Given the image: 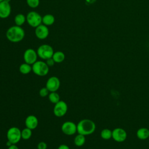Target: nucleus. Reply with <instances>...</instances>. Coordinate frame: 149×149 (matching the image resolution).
<instances>
[{"label": "nucleus", "instance_id": "nucleus-1", "mask_svg": "<svg viewBox=\"0 0 149 149\" xmlns=\"http://www.w3.org/2000/svg\"><path fill=\"white\" fill-rule=\"evenodd\" d=\"M25 36V32L21 26H13L10 27L6 32V38L12 42H19L23 40Z\"/></svg>", "mask_w": 149, "mask_h": 149}, {"label": "nucleus", "instance_id": "nucleus-2", "mask_svg": "<svg viewBox=\"0 0 149 149\" xmlns=\"http://www.w3.org/2000/svg\"><path fill=\"white\" fill-rule=\"evenodd\" d=\"M95 123L89 119H83L77 124V132L84 136L93 134L95 132Z\"/></svg>", "mask_w": 149, "mask_h": 149}, {"label": "nucleus", "instance_id": "nucleus-3", "mask_svg": "<svg viewBox=\"0 0 149 149\" xmlns=\"http://www.w3.org/2000/svg\"><path fill=\"white\" fill-rule=\"evenodd\" d=\"M31 66L32 71L37 76H44L49 72V66L45 62L42 61H37Z\"/></svg>", "mask_w": 149, "mask_h": 149}, {"label": "nucleus", "instance_id": "nucleus-4", "mask_svg": "<svg viewBox=\"0 0 149 149\" xmlns=\"http://www.w3.org/2000/svg\"><path fill=\"white\" fill-rule=\"evenodd\" d=\"M38 56L44 60H47L52 57L54 53L53 48L48 44L41 45L37 50Z\"/></svg>", "mask_w": 149, "mask_h": 149}, {"label": "nucleus", "instance_id": "nucleus-5", "mask_svg": "<svg viewBox=\"0 0 149 149\" xmlns=\"http://www.w3.org/2000/svg\"><path fill=\"white\" fill-rule=\"evenodd\" d=\"M26 22L29 26L36 28L42 24V16L36 11H30L26 15Z\"/></svg>", "mask_w": 149, "mask_h": 149}, {"label": "nucleus", "instance_id": "nucleus-6", "mask_svg": "<svg viewBox=\"0 0 149 149\" xmlns=\"http://www.w3.org/2000/svg\"><path fill=\"white\" fill-rule=\"evenodd\" d=\"M6 137L8 141L13 144H16L22 139L21 130L17 127H11L7 131Z\"/></svg>", "mask_w": 149, "mask_h": 149}, {"label": "nucleus", "instance_id": "nucleus-7", "mask_svg": "<svg viewBox=\"0 0 149 149\" xmlns=\"http://www.w3.org/2000/svg\"><path fill=\"white\" fill-rule=\"evenodd\" d=\"M68 108L67 104L65 101L60 100L59 102L55 104L53 112L56 116L62 117L66 113Z\"/></svg>", "mask_w": 149, "mask_h": 149}, {"label": "nucleus", "instance_id": "nucleus-8", "mask_svg": "<svg viewBox=\"0 0 149 149\" xmlns=\"http://www.w3.org/2000/svg\"><path fill=\"white\" fill-rule=\"evenodd\" d=\"M38 55L37 51L32 48L27 49L23 54V59L25 63L32 65L37 61Z\"/></svg>", "mask_w": 149, "mask_h": 149}, {"label": "nucleus", "instance_id": "nucleus-9", "mask_svg": "<svg viewBox=\"0 0 149 149\" xmlns=\"http://www.w3.org/2000/svg\"><path fill=\"white\" fill-rule=\"evenodd\" d=\"M61 130L66 135H73L77 132V125L71 121L65 122L61 126Z\"/></svg>", "mask_w": 149, "mask_h": 149}, {"label": "nucleus", "instance_id": "nucleus-10", "mask_svg": "<svg viewBox=\"0 0 149 149\" xmlns=\"http://www.w3.org/2000/svg\"><path fill=\"white\" fill-rule=\"evenodd\" d=\"M127 134L126 131L121 127L115 128L112 130V138L116 142L122 143L126 140Z\"/></svg>", "mask_w": 149, "mask_h": 149}, {"label": "nucleus", "instance_id": "nucleus-11", "mask_svg": "<svg viewBox=\"0 0 149 149\" xmlns=\"http://www.w3.org/2000/svg\"><path fill=\"white\" fill-rule=\"evenodd\" d=\"M60 84V80L57 77L51 76L47 80L45 87L49 92H55L59 89Z\"/></svg>", "mask_w": 149, "mask_h": 149}, {"label": "nucleus", "instance_id": "nucleus-12", "mask_svg": "<svg viewBox=\"0 0 149 149\" xmlns=\"http://www.w3.org/2000/svg\"><path fill=\"white\" fill-rule=\"evenodd\" d=\"M35 35L40 40L47 38L49 35V29L48 27L43 24H41L35 28Z\"/></svg>", "mask_w": 149, "mask_h": 149}, {"label": "nucleus", "instance_id": "nucleus-13", "mask_svg": "<svg viewBox=\"0 0 149 149\" xmlns=\"http://www.w3.org/2000/svg\"><path fill=\"white\" fill-rule=\"evenodd\" d=\"M11 13V6L10 2L3 1L0 2V18L6 19Z\"/></svg>", "mask_w": 149, "mask_h": 149}, {"label": "nucleus", "instance_id": "nucleus-14", "mask_svg": "<svg viewBox=\"0 0 149 149\" xmlns=\"http://www.w3.org/2000/svg\"><path fill=\"white\" fill-rule=\"evenodd\" d=\"M38 124V120L37 118L33 115H30L27 116V118L25 119V125L26 127L31 129L33 130L35 129Z\"/></svg>", "mask_w": 149, "mask_h": 149}, {"label": "nucleus", "instance_id": "nucleus-15", "mask_svg": "<svg viewBox=\"0 0 149 149\" xmlns=\"http://www.w3.org/2000/svg\"><path fill=\"white\" fill-rule=\"evenodd\" d=\"M137 138L141 140L148 139L149 137V129L147 127H140L136 132Z\"/></svg>", "mask_w": 149, "mask_h": 149}, {"label": "nucleus", "instance_id": "nucleus-16", "mask_svg": "<svg viewBox=\"0 0 149 149\" xmlns=\"http://www.w3.org/2000/svg\"><path fill=\"white\" fill-rule=\"evenodd\" d=\"M55 20V17L52 14H46L42 17V23L47 26H49L54 23Z\"/></svg>", "mask_w": 149, "mask_h": 149}, {"label": "nucleus", "instance_id": "nucleus-17", "mask_svg": "<svg viewBox=\"0 0 149 149\" xmlns=\"http://www.w3.org/2000/svg\"><path fill=\"white\" fill-rule=\"evenodd\" d=\"M52 58L54 59L55 63H61L65 59V54L60 51L54 52Z\"/></svg>", "mask_w": 149, "mask_h": 149}, {"label": "nucleus", "instance_id": "nucleus-18", "mask_svg": "<svg viewBox=\"0 0 149 149\" xmlns=\"http://www.w3.org/2000/svg\"><path fill=\"white\" fill-rule=\"evenodd\" d=\"M14 22L16 26H22L26 22V16L23 13H18L15 16Z\"/></svg>", "mask_w": 149, "mask_h": 149}, {"label": "nucleus", "instance_id": "nucleus-19", "mask_svg": "<svg viewBox=\"0 0 149 149\" xmlns=\"http://www.w3.org/2000/svg\"><path fill=\"white\" fill-rule=\"evenodd\" d=\"M19 72L23 74H27L32 71V66L27 63H23L21 64L19 68Z\"/></svg>", "mask_w": 149, "mask_h": 149}, {"label": "nucleus", "instance_id": "nucleus-20", "mask_svg": "<svg viewBox=\"0 0 149 149\" xmlns=\"http://www.w3.org/2000/svg\"><path fill=\"white\" fill-rule=\"evenodd\" d=\"M85 142H86L85 136L81 134L78 133V134L76 136V137L74 139V143L75 146L77 147H81L84 144Z\"/></svg>", "mask_w": 149, "mask_h": 149}, {"label": "nucleus", "instance_id": "nucleus-21", "mask_svg": "<svg viewBox=\"0 0 149 149\" xmlns=\"http://www.w3.org/2000/svg\"><path fill=\"white\" fill-rule=\"evenodd\" d=\"M100 136L104 140H109L112 138V130L108 128H105L101 130L100 133Z\"/></svg>", "mask_w": 149, "mask_h": 149}, {"label": "nucleus", "instance_id": "nucleus-22", "mask_svg": "<svg viewBox=\"0 0 149 149\" xmlns=\"http://www.w3.org/2000/svg\"><path fill=\"white\" fill-rule=\"evenodd\" d=\"M48 99L51 102L55 104L60 101V97L56 91L50 92L48 94Z\"/></svg>", "mask_w": 149, "mask_h": 149}, {"label": "nucleus", "instance_id": "nucleus-23", "mask_svg": "<svg viewBox=\"0 0 149 149\" xmlns=\"http://www.w3.org/2000/svg\"><path fill=\"white\" fill-rule=\"evenodd\" d=\"M31 135H32V130L27 127L23 129L21 131L22 139H23V140H29L31 137Z\"/></svg>", "mask_w": 149, "mask_h": 149}, {"label": "nucleus", "instance_id": "nucleus-24", "mask_svg": "<svg viewBox=\"0 0 149 149\" xmlns=\"http://www.w3.org/2000/svg\"><path fill=\"white\" fill-rule=\"evenodd\" d=\"M27 5L31 8H36L40 5V0H26Z\"/></svg>", "mask_w": 149, "mask_h": 149}, {"label": "nucleus", "instance_id": "nucleus-25", "mask_svg": "<svg viewBox=\"0 0 149 149\" xmlns=\"http://www.w3.org/2000/svg\"><path fill=\"white\" fill-rule=\"evenodd\" d=\"M49 92V90H48V88L46 87H42L40 90L39 94L42 97H45L47 95H48Z\"/></svg>", "mask_w": 149, "mask_h": 149}, {"label": "nucleus", "instance_id": "nucleus-26", "mask_svg": "<svg viewBox=\"0 0 149 149\" xmlns=\"http://www.w3.org/2000/svg\"><path fill=\"white\" fill-rule=\"evenodd\" d=\"M47 144L44 141L39 142L37 144V149H47Z\"/></svg>", "mask_w": 149, "mask_h": 149}, {"label": "nucleus", "instance_id": "nucleus-27", "mask_svg": "<svg viewBox=\"0 0 149 149\" xmlns=\"http://www.w3.org/2000/svg\"><path fill=\"white\" fill-rule=\"evenodd\" d=\"M45 61H46V62H45L47 64V65H48L49 67L53 66V65H54V63H55V62H54V59H53L52 58H49V59H47V60H45Z\"/></svg>", "mask_w": 149, "mask_h": 149}, {"label": "nucleus", "instance_id": "nucleus-28", "mask_svg": "<svg viewBox=\"0 0 149 149\" xmlns=\"http://www.w3.org/2000/svg\"><path fill=\"white\" fill-rule=\"evenodd\" d=\"M58 149H70V148L68 146H67L66 144H61Z\"/></svg>", "mask_w": 149, "mask_h": 149}, {"label": "nucleus", "instance_id": "nucleus-29", "mask_svg": "<svg viewBox=\"0 0 149 149\" xmlns=\"http://www.w3.org/2000/svg\"><path fill=\"white\" fill-rule=\"evenodd\" d=\"M8 149H19L16 144H12L8 147Z\"/></svg>", "mask_w": 149, "mask_h": 149}, {"label": "nucleus", "instance_id": "nucleus-30", "mask_svg": "<svg viewBox=\"0 0 149 149\" xmlns=\"http://www.w3.org/2000/svg\"><path fill=\"white\" fill-rule=\"evenodd\" d=\"M95 0H87V1L88 2V3H93L95 1Z\"/></svg>", "mask_w": 149, "mask_h": 149}, {"label": "nucleus", "instance_id": "nucleus-31", "mask_svg": "<svg viewBox=\"0 0 149 149\" xmlns=\"http://www.w3.org/2000/svg\"><path fill=\"white\" fill-rule=\"evenodd\" d=\"M4 1H5L6 2H10V0H4Z\"/></svg>", "mask_w": 149, "mask_h": 149}, {"label": "nucleus", "instance_id": "nucleus-32", "mask_svg": "<svg viewBox=\"0 0 149 149\" xmlns=\"http://www.w3.org/2000/svg\"><path fill=\"white\" fill-rule=\"evenodd\" d=\"M4 0H0V2H2V1H3Z\"/></svg>", "mask_w": 149, "mask_h": 149}, {"label": "nucleus", "instance_id": "nucleus-33", "mask_svg": "<svg viewBox=\"0 0 149 149\" xmlns=\"http://www.w3.org/2000/svg\"><path fill=\"white\" fill-rule=\"evenodd\" d=\"M148 140H149V137H148Z\"/></svg>", "mask_w": 149, "mask_h": 149}]
</instances>
